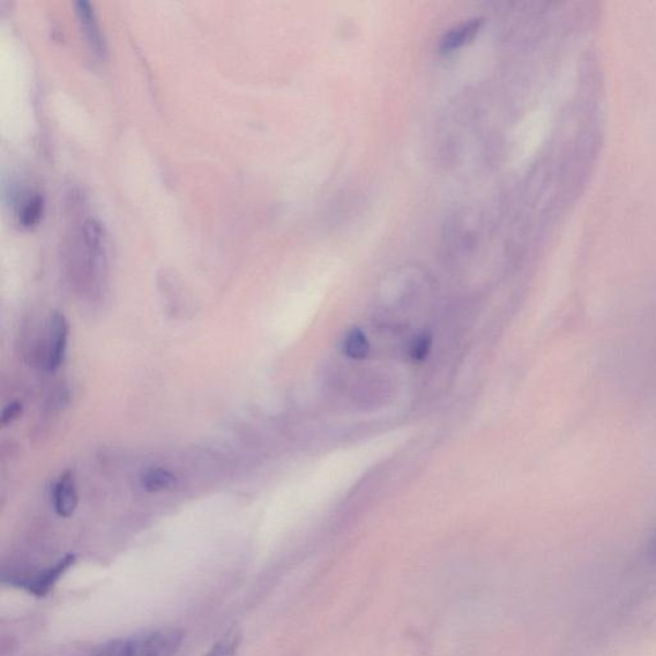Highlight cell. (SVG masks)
Segmentation results:
<instances>
[{
    "label": "cell",
    "mask_w": 656,
    "mask_h": 656,
    "mask_svg": "<svg viewBox=\"0 0 656 656\" xmlns=\"http://www.w3.org/2000/svg\"><path fill=\"white\" fill-rule=\"evenodd\" d=\"M22 410H24V408H22L21 402L19 401H14L11 402V405L7 406L3 410L2 413V424L3 426H7V424H11L14 421L19 420L21 414H22Z\"/></svg>",
    "instance_id": "7c38bea8"
},
{
    "label": "cell",
    "mask_w": 656,
    "mask_h": 656,
    "mask_svg": "<svg viewBox=\"0 0 656 656\" xmlns=\"http://www.w3.org/2000/svg\"><path fill=\"white\" fill-rule=\"evenodd\" d=\"M652 555L654 558V561L656 562V534L652 542Z\"/></svg>",
    "instance_id": "5bb4252c"
},
{
    "label": "cell",
    "mask_w": 656,
    "mask_h": 656,
    "mask_svg": "<svg viewBox=\"0 0 656 656\" xmlns=\"http://www.w3.org/2000/svg\"><path fill=\"white\" fill-rule=\"evenodd\" d=\"M51 503L59 517L69 518L78 508L79 494L73 475L67 471L59 476L51 492Z\"/></svg>",
    "instance_id": "8992f818"
},
{
    "label": "cell",
    "mask_w": 656,
    "mask_h": 656,
    "mask_svg": "<svg viewBox=\"0 0 656 656\" xmlns=\"http://www.w3.org/2000/svg\"><path fill=\"white\" fill-rule=\"evenodd\" d=\"M184 639L181 630L160 629L110 640L79 656H175Z\"/></svg>",
    "instance_id": "6da1fadb"
},
{
    "label": "cell",
    "mask_w": 656,
    "mask_h": 656,
    "mask_svg": "<svg viewBox=\"0 0 656 656\" xmlns=\"http://www.w3.org/2000/svg\"><path fill=\"white\" fill-rule=\"evenodd\" d=\"M344 352L353 360H363L368 355L370 344L367 338L362 331L354 330L350 332L344 342Z\"/></svg>",
    "instance_id": "8fae6325"
},
{
    "label": "cell",
    "mask_w": 656,
    "mask_h": 656,
    "mask_svg": "<svg viewBox=\"0 0 656 656\" xmlns=\"http://www.w3.org/2000/svg\"><path fill=\"white\" fill-rule=\"evenodd\" d=\"M77 562V557L69 554L59 559V561L49 566V569L37 572L35 574H12L9 579V584L12 586H17L20 588H24L25 591L33 594L35 596H46L65 576V573L71 569V566Z\"/></svg>",
    "instance_id": "3957f363"
},
{
    "label": "cell",
    "mask_w": 656,
    "mask_h": 656,
    "mask_svg": "<svg viewBox=\"0 0 656 656\" xmlns=\"http://www.w3.org/2000/svg\"><path fill=\"white\" fill-rule=\"evenodd\" d=\"M241 643L242 633L237 630L230 631L203 656H236Z\"/></svg>",
    "instance_id": "30bf717a"
},
{
    "label": "cell",
    "mask_w": 656,
    "mask_h": 656,
    "mask_svg": "<svg viewBox=\"0 0 656 656\" xmlns=\"http://www.w3.org/2000/svg\"><path fill=\"white\" fill-rule=\"evenodd\" d=\"M44 198L40 192H28L27 197L21 201L17 218L20 225L26 229L36 226L44 214Z\"/></svg>",
    "instance_id": "ba28073f"
},
{
    "label": "cell",
    "mask_w": 656,
    "mask_h": 656,
    "mask_svg": "<svg viewBox=\"0 0 656 656\" xmlns=\"http://www.w3.org/2000/svg\"><path fill=\"white\" fill-rule=\"evenodd\" d=\"M482 25V20L475 19L465 24H461L458 27H454L449 33L445 34L444 39L442 40V49L443 54H450L456 49H459L469 40H472L477 33L480 32Z\"/></svg>",
    "instance_id": "52a82bcc"
},
{
    "label": "cell",
    "mask_w": 656,
    "mask_h": 656,
    "mask_svg": "<svg viewBox=\"0 0 656 656\" xmlns=\"http://www.w3.org/2000/svg\"><path fill=\"white\" fill-rule=\"evenodd\" d=\"M73 238L74 265H77L80 279L82 276L87 281L99 283L106 270V231L102 223L94 218H87L81 222Z\"/></svg>",
    "instance_id": "7a4b0ae2"
},
{
    "label": "cell",
    "mask_w": 656,
    "mask_h": 656,
    "mask_svg": "<svg viewBox=\"0 0 656 656\" xmlns=\"http://www.w3.org/2000/svg\"><path fill=\"white\" fill-rule=\"evenodd\" d=\"M69 331L66 317L62 313L55 312L50 316L46 352V367L50 372L57 371L65 362Z\"/></svg>",
    "instance_id": "277c9868"
},
{
    "label": "cell",
    "mask_w": 656,
    "mask_h": 656,
    "mask_svg": "<svg viewBox=\"0 0 656 656\" xmlns=\"http://www.w3.org/2000/svg\"><path fill=\"white\" fill-rule=\"evenodd\" d=\"M429 348H430V341L426 338L422 337V338L415 339L412 344V350H410V354H412L414 360L421 361V360H423L424 356L427 355Z\"/></svg>",
    "instance_id": "4fadbf2b"
},
{
    "label": "cell",
    "mask_w": 656,
    "mask_h": 656,
    "mask_svg": "<svg viewBox=\"0 0 656 656\" xmlns=\"http://www.w3.org/2000/svg\"><path fill=\"white\" fill-rule=\"evenodd\" d=\"M140 484L148 492L166 491L175 487L176 477L174 473L167 471V469L151 468L141 475Z\"/></svg>",
    "instance_id": "9c48e42d"
},
{
    "label": "cell",
    "mask_w": 656,
    "mask_h": 656,
    "mask_svg": "<svg viewBox=\"0 0 656 656\" xmlns=\"http://www.w3.org/2000/svg\"><path fill=\"white\" fill-rule=\"evenodd\" d=\"M74 10H77L79 24L92 54L101 59L104 58L107 54L106 42H104L99 21L96 19L93 5L85 2V0H80V2L74 3Z\"/></svg>",
    "instance_id": "5b68a950"
}]
</instances>
